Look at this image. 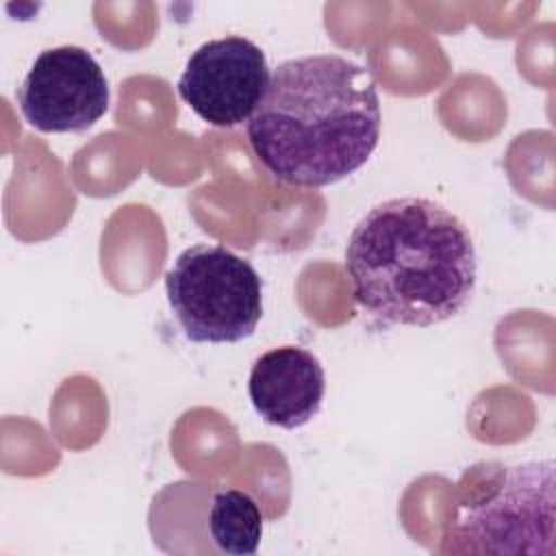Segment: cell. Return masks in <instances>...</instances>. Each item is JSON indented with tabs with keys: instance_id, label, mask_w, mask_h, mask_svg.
<instances>
[{
	"instance_id": "8",
	"label": "cell",
	"mask_w": 556,
	"mask_h": 556,
	"mask_svg": "<svg viewBox=\"0 0 556 556\" xmlns=\"http://www.w3.org/2000/svg\"><path fill=\"white\" fill-rule=\"evenodd\" d=\"M208 532L224 554H254L263 536V515L258 504L245 491H217L208 510Z\"/></svg>"
},
{
	"instance_id": "7",
	"label": "cell",
	"mask_w": 556,
	"mask_h": 556,
	"mask_svg": "<svg viewBox=\"0 0 556 556\" xmlns=\"http://www.w3.org/2000/svg\"><path fill=\"white\" fill-rule=\"evenodd\" d=\"M248 393L263 421L287 430L300 428L321 408L326 393L324 367L304 348H274L254 361Z\"/></svg>"
},
{
	"instance_id": "6",
	"label": "cell",
	"mask_w": 556,
	"mask_h": 556,
	"mask_svg": "<svg viewBox=\"0 0 556 556\" xmlns=\"http://www.w3.org/2000/svg\"><path fill=\"white\" fill-rule=\"evenodd\" d=\"M15 96L24 119L41 132H83L109 109L104 70L80 46L39 52Z\"/></svg>"
},
{
	"instance_id": "4",
	"label": "cell",
	"mask_w": 556,
	"mask_h": 556,
	"mask_svg": "<svg viewBox=\"0 0 556 556\" xmlns=\"http://www.w3.org/2000/svg\"><path fill=\"white\" fill-rule=\"evenodd\" d=\"M452 552L554 554V460L500 467L484 491L458 504Z\"/></svg>"
},
{
	"instance_id": "1",
	"label": "cell",
	"mask_w": 556,
	"mask_h": 556,
	"mask_svg": "<svg viewBox=\"0 0 556 556\" xmlns=\"http://www.w3.org/2000/svg\"><path fill=\"white\" fill-rule=\"evenodd\" d=\"M254 156L295 187L332 185L367 163L380 139V98L369 70L311 54L280 63L245 124Z\"/></svg>"
},
{
	"instance_id": "5",
	"label": "cell",
	"mask_w": 556,
	"mask_h": 556,
	"mask_svg": "<svg viewBox=\"0 0 556 556\" xmlns=\"http://www.w3.org/2000/svg\"><path fill=\"white\" fill-rule=\"evenodd\" d=\"M263 50L239 35L202 43L187 61L178 96L204 122L217 128L248 124L269 87Z\"/></svg>"
},
{
	"instance_id": "2",
	"label": "cell",
	"mask_w": 556,
	"mask_h": 556,
	"mask_svg": "<svg viewBox=\"0 0 556 556\" xmlns=\"http://www.w3.org/2000/svg\"><path fill=\"white\" fill-rule=\"evenodd\" d=\"M345 271L356 304L393 326H434L471 300L478 256L443 204L406 195L376 204L352 230Z\"/></svg>"
},
{
	"instance_id": "3",
	"label": "cell",
	"mask_w": 556,
	"mask_h": 556,
	"mask_svg": "<svg viewBox=\"0 0 556 556\" xmlns=\"http://www.w3.org/2000/svg\"><path fill=\"white\" fill-rule=\"evenodd\" d=\"M174 317L195 343H237L263 317V282L250 261L224 245L195 243L165 274Z\"/></svg>"
}]
</instances>
